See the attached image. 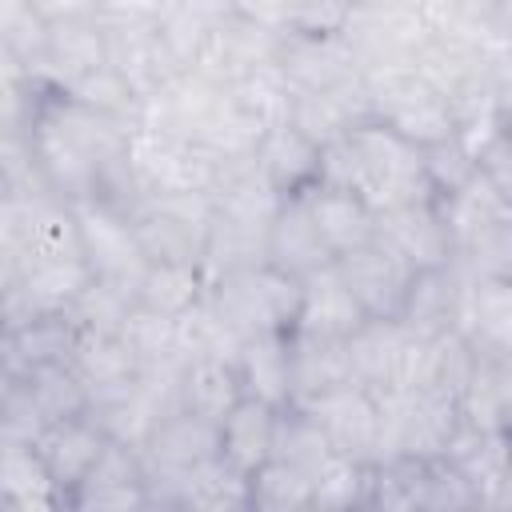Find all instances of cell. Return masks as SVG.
<instances>
[{
	"label": "cell",
	"mask_w": 512,
	"mask_h": 512,
	"mask_svg": "<svg viewBox=\"0 0 512 512\" xmlns=\"http://www.w3.org/2000/svg\"><path fill=\"white\" fill-rule=\"evenodd\" d=\"M320 184L360 196L372 212L432 200L420 148L404 144L396 132H388L376 120L320 148Z\"/></svg>",
	"instance_id": "obj_1"
},
{
	"label": "cell",
	"mask_w": 512,
	"mask_h": 512,
	"mask_svg": "<svg viewBox=\"0 0 512 512\" xmlns=\"http://www.w3.org/2000/svg\"><path fill=\"white\" fill-rule=\"evenodd\" d=\"M204 300L228 324L236 340L264 336V332H292L304 300V280H292L268 264L224 272L204 280Z\"/></svg>",
	"instance_id": "obj_2"
},
{
	"label": "cell",
	"mask_w": 512,
	"mask_h": 512,
	"mask_svg": "<svg viewBox=\"0 0 512 512\" xmlns=\"http://www.w3.org/2000/svg\"><path fill=\"white\" fill-rule=\"evenodd\" d=\"M128 224H132L136 248L148 264L200 268L204 264V244H208V224H212V196L208 192L148 196L128 216Z\"/></svg>",
	"instance_id": "obj_3"
},
{
	"label": "cell",
	"mask_w": 512,
	"mask_h": 512,
	"mask_svg": "<svg viewBox=\"0 0 512 512\" xmlns=\"http://www.w3.org/2000/svg\"><path fill=\"white\" fill-rule=\"evenodd\" d=\"M68 212L76 220L80 256H84L88 276L100 280V284H112V288H120L136 300V288H140V276H144L148 260L136 248L128 216H120L112 208H100V204H76Z\"/></svg>",
	"instance_id": "obj_4"
},
{
	"label": "cell",
	"mask_w": 512,
	"mask_h": 512,
	"mask_svg": "<svg viewBox=\"0 0 512 512\" xmlns=\"http://www.w3.org/2000/svg\"><path fill=\"white\" fill-rule=\"evenodd\" d=\"M332 272L340 276V284L348 288V296L356 300V308L364 312V320H400L404 296L412 288V268L384 248L376 236L344 256L332 260Z\"/></svg>",
	"instance_id": "obj_5"
},
{
	"label": "cell",
	"mask_w": 512,
	"mask_h": 512,
	"mask_svg": "<svg viewBox=\"0 0 512 512\" xmlns=\"http://www.w3.org/2000/svg\"><path fill=\"white\" fill-rule=\"evenodd\" d=\"M296 408H304L320 424L336 456H348L356 464H380V404L372 392L348 384Z\"/></svg>",
	"instance_id": "obj_6"
},
{
	"label": "cell",
	"mask_w": 512,
	"mask_h": 512,
	"mask_svg": "<svg viewBox=\"0 0 512 512\" xmlns=\"http://www.w3.org/2000/svg\"><path fill=\"white\" fill-rule=\"evenodd\" d=\"M376 240L392 248L412 272L448 268L456 260V248L436 200H416V204L376 212Z\"/></svg>",
	"instance_id": "obj_7"
},
{
	"label": "cell",
	"mask_w": 512,
	"mask_h": 512,
	"mask_svg": "<svg viewBox=\"0 0 512 512\" xmlns=\"http://www.w3.org/2000/svg\"><path fill=\"white\" fill-rule=\"evenodd\" d=\"M80 328L68 316V308L60 312H44L28 324H16L8 332H0V368L20 384L28 376H36L40 368L52 364H68L76 352Z\"/></svg>",
	"instance_id": "obj_8"
},
{
	"label": "cell",
	"mask_w": 512,
	"mask_h": 512,
	"mask_svg": "<svg viewBox=\"0 0 512 512\" xmlns=\"http://www.w3.org/2000/svg\"><path fill=\"white\" fill-rule=\"evenodd\" d=\"M108 444L112 440L100 432V424L92 416H76V420L48 424L44 436L36 440V456H40L52 488L64 492V496H72L88 480V472L100 464V456H104Z\"/></svg>",
	"instance_id": "obj_9"
},
{
	"label": "cell",
	"mask_w": 512,
	"mask_h": 512,
	"mask_svg": "<svg viewBox=\"0 0 512 512\" xmlns=\"http://www.w3.org/2000/svg\"><path fill=\"white\" fill-rule=\"evenodd\" d=\"M332 248L324 244L312 212H308V196H292L280 204L272 228H268V268L292 276V280H308L324 268H332Z\"/></svg>",
	"instance_id": "obj_10"
},
{
	"label": "cell",
	"mask_w": 512,
	"mask_h": 512,
	"mask_svg": "<svg viewBox=\"0 0 512 512\" xmlns=\"http://www.w3.org/2000/svg\"><path fill=\"white\" fill-rule=\"evenodd\" d=\"M256 172L272 184V192L280 200L304 196L320 184V144H312L304 132H296L292 124H276L260 136L256 152H252Z\"/></svg>",
	"instance_id": "obj_11"
},
{
	"label": "cell",
	"mask_w": 512,
	"mask_h": 512,
	"mask_svg": "<svg viewBox=\"0 0 512 512\" xmlns=\"http://www.w3.org/2000/svg\"><path fill=\"white\" fill-rule=\"evenodd\" d=\"M236 372L248 400H260L268 408L292 404V356H288V332H264L248 336L236 348Z\"/></svg>",
	"instance_id": "obj_12"
},
{
	"label": "cell",
	"mask_w": 512,
	"mask_h": 512,
	"mask_svg": "<svg viewBox=\"0 0 512 512\" xmlns=\"http://www.w3.org/2000/svg\"><path fill=\"white\" fill-rule=\"evenodd\" d=\"M288 356H292V404H308L352 384L344 340L288 332Z\"/></svg>",
	"instance_id": "obj_13"
},
{
	"label": "cell",
	"mask_w": 512,
	"mask_h": 512,
	"mask_svg": "<svg viewBox=\"0 0 512 512\" xmlns=\"http://www.w3.org/2000/svg\"><path fill=\"white\" fill-rule=\"evenodd\" d=\"M360 324H364V312L356 308V300L348 296V288L340 284V276L332 268L304 280V300H300V316H296L292 332L324 336V340H348Z\"/></svg>",
	"instance_id": "obj_14"
},
{
	"label": "cell",
	"mask_w": 512,
	"mask_h": 512,
	"mask_svg": "<svg viewBox=\"0 0 512 512\" xmlns=\"http://www.w3.org/2000/svg\"><path fill=\"white\" fill-rule=\"evenodd\" d=\"M276 412L280 408H268L260 400H240L220 424H216V436H220V456L240 468L244 476H252L260 464L272 460V436H276Z\"/></svg>",
	"instance_id": "obj_15"
},
{
	"label": "cell",
	"mask_w": 512,
	"mask_h": 512,
	"mask_svg": "<svg viewBox=\"0 0 512 512\" xmlns=\"http://www.w3.org/2000/svg\"><path fill=\"white\" fill-rule=\"evenodd\" d=\"M304 196H308V212H312L324 244L332 248V256H344V252H352L376 236V212L360 196L340 192V188H324V184H316Z\"/></svg>",
	"instance_id": "obj_16"
},
{
	"label": "cell",
	"mask_w": 512,
	"mask_h": 512,
	"mask_svg": "<svg viewBox=\"0 0 512 512\" xmlns=\"http://www.w3.org/2000/svg\"><path fill=\"white\" fill-rule=\"evenodd\" d=\"M456 288H460L456 264L432 268V272H416L396 324H404L420 340H432V336L452 332V320H456Z\"/></svg>",
	"instance_id": "obj_17"
},
{
	"label": "cell",
	"mask_w": 512,
	"mask_h": 512,
	"mask_svg": "<svg viewBox=\"0 0 512 512\" xmlns=\"http://www.w3.org/2000/svg\"><path fill=\"white\" fill-rule=\"evenodd\" d=\"M460 420L484 436H508L512 412V384H508V356H480L468 388L460 392Z\"/></svg>",
	"instance_id": "obj_18"
},
{
	"label": "cell",
	"mask_w": 512,
	"mask_h": 512,
	"mask_svg": "<svg viewBox=\"0 0 512 512\" xmlns=\"http://www.w3.org/2000/svg\"><path fill=\"white\" fill-rule=\"evenodd\" d=\"M244 400L236 360H192L180 372V412L220 424Z\"/></svg>",
	"instance_id": "obj_19"
},
{
	"label": "cell",
	"mask_w": 512,
	"mask_h": 512,
	"mask_svg": "<svg viewBox=\"0 0 512 512\" xmlns=\"http://www.w3.org/2000/svg\"><path fill=\"white\" fill-rule=\"evenodd\" d=\"M68 364L80 376V384L88 388V408L124 392L140 372L136 360L128 356V348L120 344V336H92V332H80Z\"/></svg>",
	"instance_id": "obj_20"
},
{
	"label": "cell",
	"mask_w": 512,
	"mask_h": 512,
	"mask_svg": "<svg viewBox=\"0 0 512 512\" xmlns=\"http://www.w3.org/2000/svg\"><path fill=\"white\" fill-rule=\"evenodd\" d=\"M180 508L184 512H248V476L232 468L224 456H212L184 476Z\"/></svg>",
	"instance_id": "obj_21"
},
{
	"label": "cell",
	"mask_w": 512,
	"mask_h": 512,
	"mask_svg": "<svg viewBox=\"0 0 512 512\" xmlns=\"http://www.w3.org/2000/svg\"><path fill=\"white\" fill-rule=\"evenodd\" d=\"M328 456H332V444H328V436L320 432V424H316L304 408L288 404V408L276 412L272 460H280V464H288V468H296V472H304V476L312 480L316 468H320Z\"/></svg>",
	"instance_id": "obj_22"
},
{
	"label": "cell",
	"mask_w": 512,
	"mask_h": 512,
	"mask_svg": "<svg viewBox=\"0 0 512 512\" xmlns=\"http://www.w3.org/2000/svg\"><path fill=\"white\" fill-rule=\"evenodd\" d=\"M200 296H204V276L200 268H184V264H148L136 288V304L168 320L184 316Z\"/></svg>",
	"instance_id": "obj_23"
},
{
	"label": "cell",
	"mask_w": 512,
	"mask_h": 512,
	"mask_svg": "<svg viewBox=\"0 0 512 512\" xmlns=\"http://www.w3.org/2000/svg\"><path fill=\"white\" fill-rule=\"evenodd\" d=\"M172 328H176V356H180V364H192V360H236L240 340L228 332V324L212 312V304L204 296L184 316H176Z\"/></svg>",
	"instance_id": "obj_24"
},
{
	"label": "cell",
	"mask_w": 512,
	"mask_h": 512,
	"mask_svg": "<svg viewBox=\"0 0 512 512\" xmlns=\"http://www.w3.org/2000/svg\"><path fill=\"white\" fill-rule=\"evenodd\" d=\"M248 512H316L312 480L280 460H268L248 476Z\"/></svg>",
	"instance_id": "obj_25"
},
{
	"label": "cell",
	"mask_w": 512,
	"mask_h": 512,
	"mask_svg": "<svg viewBox=\"0 0 512 512\" xmlns=\"http://www.w3.org/2000/svg\"><path fill=\"white\" fill-rule=\"evenodd\" d=\"M368 488H372V464H356L336 452L312 476L316 508H332V512H364Z\"/></svg>",
	"instance_id": "obj_26"
},
{
	"label": "cell",
	"mask_w": 512,
	"mask_h": 512,
	"mask_svg": "<svg viewBox=\"0 0 512 512\" xmlns=\"http://www.w3.org/2000/svg\"><path fill=\"white\" fill-rule=\"evenodd\" d=\"M20 384L28 388V396L36 400V408L44 412L48 424L88 416V388L80 384V376L72 372V364L40 368L36 376H28V380H20Z\"/></svg>",
	"instance_id": "obj_27"
},
{
	"label": "cell",
	"mask_w": 512,
	"mask_h": 512,
	"mask_svg": "<svg viewBox=\"0 0 512 512\" xmlns=\"http://www.w3.org/2000/svg\"><path fill=\"white\" fill-rule=\"evenodd\" d=\"M120 344L128 348V356L136 360V368H156V364H180L176 356V328L168 316H156L148 308H132L124 328H120Z\"/></svg>",
	"instance_id": "obj_28"
},
{
	"label": "cell",
	"mask_w": 512,
	"mask_h": 512,
	"mask_svg": "<svg viewBox=\"0 0 512 512\" xmlns=\"http://www.w3.org/2000/svg\"><path fill=\"white\" fill-rule=\"evenodd\" d=\"M136 308V300L112 284H100V280H88L76 300L68 304V316L76 320L80 332H92V336H120L128 312Z\"/></svg>",
	"instance_id": "obj_29"
},
{
	"label": "cell",
	"mask_w": 512,
	"mask_h": 512,
	"mask_svg": "<svg viewBox=\"0 0 512 512\" xmlns=\"http://www.w3.org/2000/svg\"><path fill=\"white\" fill-rule=\"evenodd\" d=\"M420 164H424V176H428V188H432V200H444V196H456L460 188H468L476 180V148L456 132L432 148L420 152Z\"/></svg>",
	"instance_id": "obj_30"
},
{
	"label": "cell",
	"mask_w": 512,
	"mask_h": 512,
	"mask_svg": "<svg viewBox=\"0 0 512 512\" xmlns=\"http://www.w3.org/2000/svg\"><path fill=\"white\" fill-rule=\"evenodd\" d=\"M52 492V480L36 456V444H20V440H0V496H8L12 504Z\"/></svg>",
	"instance_id": "obj_31"
},
{
	"label": "cell",
	"mask_w": 512,
	"mask_h": 512,
	"mask_svg": "<svg viewBox=\"0 0 512 512\" xmlns=\"http://www.w3.org/2000/svg\"><path fill=\"white\" fill-rule=\"evenodd\" d=\"M480 504L468 476L448 460H424V512H464Z\"/></svg>",
	"instance_id": "obj_32"
},
{
	"label": "cell",
	"mask_w": 512,
	"mask_h": 512,
	"mask_svg": "<svg viewBox=\"0 0 512 512\" xmlns=\"http://www.w3.org/2000/svg\"><path fill=\"white\" fill-rule=\"evenodd\" d=\"M48 420L36 408V400L28 396L24 384H12L8 396L0 400V440H20V444H36L44 436Z\"/></svg>",
	"instance_id": "obj_33"
},
{
	"label": "cell",
	"mask_w": 512,
	"mask_h": 512,
	"mask_svg": "<svg viewBox=\"0 0 512 512\" xmlns=\"http://www.w3.org/2000/svg\"><path fill=\"white\" fill-rule=\"evenodd\" d=\"M20 284V244L0 232V296H8Z\"/></svg>",
	"instance_id": "obj_34"
},
{
	"label": "cell",
	"mask_w": 512,
	"mask_h": 512,
	"mask_svg": "<svg viewBox=\"0 0 512 512\" xmlns=\"http://www.w3.org/2000/svg\"><path fill=\"white\" fill-rule=\"evenodd\" d=\"M464 512H508V508H492V504H472V508H464Z\"/></svg>",
	"instance_id": "obj_35"
},
{
	"label": "cell",
	"mask_w": 512,
	"mask_h": 512,
	"mask_svg": "<svg viewBox=\"0 0 512 512\" xmlns=\"http://www.w3.org/2000/svg\"><path fill=\"white\" fill-rule=\"evenodd\" d=\"M0 512H16V504H12L8 496H0Z\"/></svg>",
	"instance_id": "obj_36"
},
{
	"label": "cell",
	"mask_w": 512,
	"mask_h": 512,
	"mask_svg": "<svg viewBox=\"0 0 512 512\" xmlns=\"http://www.w3.org/2000/svg\"><path fill=\"white\" fill-rule=\"evenodd\" d=\"M316 512H332V508H316Z\"/></svg>",
	"instance_id": "obj_37"
}]
</instances>
